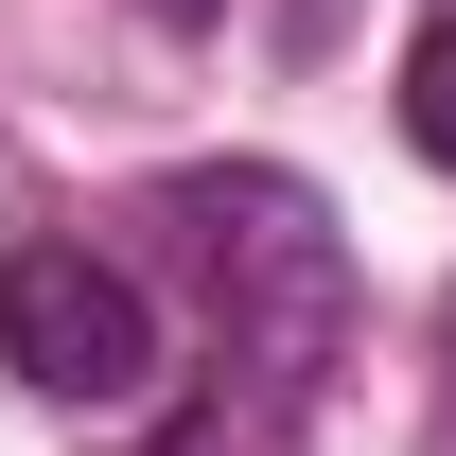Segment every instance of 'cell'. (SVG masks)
<instances>
[{
  "mask_svg": "<svg viewBox=\"0 0 456 456\" xmlns=\"http://www.w3.org/2000/svg\"><path fill=\"white\" fill-rule=\"evenodd\" d=\"M0 369L70 421H141L175 351H159V298L106 246H0Z\"/></svg>",
  "mask_w": 456,
  "mask_h": 456,
  "instance_id": "1",
  "label": "cell"
},
{
  "mask_svg": "<svg viewBox=\"0 0 456 456\" xmlns=\"http://www.w3.org/2000/svg\"><path fill=\"white\" fill-rule=\"evenodd\" d=\"M403 141L456 175V18H421V36H403Z\"/></svg>",
  "mask_w": 456,
  "mask_h": 456,
  "instance_id": "2",
  "label": "cell"
}]
</instances>
